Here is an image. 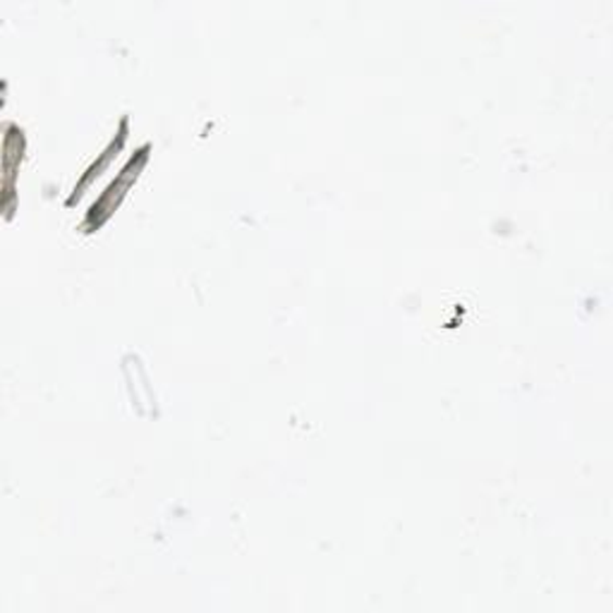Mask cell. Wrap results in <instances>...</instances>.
<instances>
[{"label":"cell","instance_id":"1","mask_svg":"<svg viewBox=\"0 0 613 613\" xmlns=\"http://www.w3.org/2000/svg\"><path fill=\"white\" fill-rule=\"evenodd\" d=\"M144 163H147V147H144L135 156V159H130V163L125 165V171L120 173L115 183L103 192V197L94 204L89 216H87V221H84V228H87V231H96V228H99L108 219V216H111V211H115L120 199L125 197V192L130 189V185L137 180Z\"/></svg>","mask_w":613,"mask_h":613}]
</instances>
